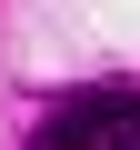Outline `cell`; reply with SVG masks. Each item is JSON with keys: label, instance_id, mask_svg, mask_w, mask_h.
<instances>
[{"label": "cell", "instance_id": "obj_1", "mask_svg": "<svg viewBox=\"0 0 140 150\" xmlns=\"http://www.w3.org/2000/svg\"><path fill=\"white\" fill-rule=\"evenodd\" d=\"M30 150H140V90H70V100H50Z\"/></svg>", "mask_w": 140, "mask_h": 150}]
</instances>
